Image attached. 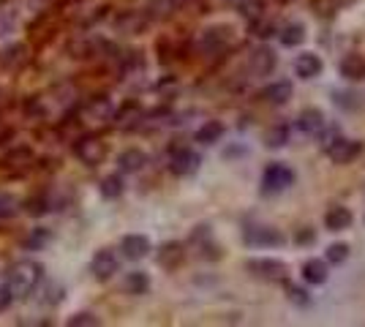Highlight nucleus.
I'll return each mask as SVG.
<instances>
[{"mask_svg": "<svg viewBox=\"0 0 365 327\" xmlns=\"http://www.w3.org/2000/svg\"><path fill=\"white\" fill-rule=\"evenodd\" d=\"M41 281H44V267L38 265L36 259H22V262L11 265V270H9V286H11L14 297H19V300H28L41 286Z\"/></svg>", "mask_w": 365, "mask_h": 327, "instance_id": "obj_1", "label": "nucleus"}, {"mask_svg": "<svg viewBox=\"0 0 365 327\" xmlns=\"http://www.w3.org/2000/svg\"><path fill=\"white\" fill-rule=\"evenodd\" d=\"M245 270L254 276L257 281L264 284H287L292 276V267L284 259H275V256H259V259H248Z\"/></svg>", "mask_w": 365, "mask_h": 327, "instance_id": "obj_2", "label": "nucleus"}, {"mask_svg": "<svg viewBox=\"0 0 365 327\" xmlns=\"http://www.w3.org/2000/svg\"><path fill=\"white\" fill-rule=\"evenodd\" d=\"M294 180H297V175L292 170L289 164H284V161H270L264 172H262V194H284L287 188L294 186Z\"/></svg>", "mask_w": 365, "mask_h": 327, "instance_id": "obj_3", "label": "nucleus"}, {"mask_svg": "<svg viewBox=\"0 0 365 327\" xmlns=\"http://www.w3.org/2000/svg\"><path fill=\"white\" fill-rule=\"evenodd\" d=\"M243 243L251 249H281L287 246V234L267 224H248L243 229Z\"/></svg>", "mask_w": 365, "mask_h": 327, "instance_id": "obj_4", "label": "nucleus"}, {"mask_svg": "<svg viewBox=\"0 0 365 327\" xmlns=\"http://www.w3.org/2000/svg\"><path fill=\"white\" fill-rule=\"evenodd\" d=\"M202 167V156H199L194 147H172V156H169V172L175 177H191L197 175Z\"/></svg>", "mask_w": 365, "mask_h": 327, "instance_id": "obj_5", "label": "nucleus"}, {"mask_svg": "<svg viewBox=\"0 0 365 327\" xmlns=\"http://www.w3.org/2000/svg\"><path fill=\"white\" fill-rule=\"evenodd\" d=\"M232 41H235V31L229 25H210V28H205L202 36H199V49L207 52V55H218Z\"/></svg>", "mask_w": 365, "mask_h": 327, "instance_id": "obj_6", "label": "nucleus"}, {"mask_svg": "<svg viewBox=\"0 0 365 327\" xmlns=\"http://www.w3.org/2000/svg\"><path fill=\"white\" fill-rule=\"evenodd\" d=\"M79 118L91 125L109 123V120L115 118V107H112V101H109L107 95H93V98H88V101L82 104Z\"/></svg>", "mask_w": 365, "mask_h": 327, "instance_id": "obj_7", "label": "nucleus"}, {"mask_svg": "<svg viewBox=\"0 0 365 327\" xmlns=\"http://www.w3.org/2000/svg\"><path fill=\"white\" fill-rule=\"evenodd\" d=\"M365 150V142L360 140H346V137H338V140L324 150L327 156H330V161L333 164H338V167H346V164H351L354 158H360Z\"/></svg>", "mask_w": 365, "mask_h": 327, "instance_id": "obj_8", "label": "nucleus"}, {"mask_svg": "<svg viewBox=\"0 0 365 327\" xmlns=\"http://www.w3.org/2000/svg\"><path fill=\"white\" fill-rule=\"evenodd\" d=\"M74 156L85 164V167H98L107 158V145L98 137H82L74 145Z\"/></svg>", "mask_w": 365, "mask_h": 327, "instance_id": "obj_9", "label": "nucleus"}, {"mask_svg": "<svg viewBox=\"0 0 365 327\" xmlns=\"http://www.w3.org/2000/svg\"><path fill=\"white\" fill-rule=\"evenodd\" d=\"M120 270V259L112 249H98L91 259V273L96 281H109Z\"/></svg>", "mask_w": 365, "mask_h": 327, "instance_id": "obj_10", "label": "nucleus"}, {"mask_svg": "<svg viewBox=\"0 0 365 327\" xmlns=\"http://www.w3.org/2000/svg\"><path fill=\"white\" fill-rule=\"evenodd\" d=\"M275 66H278V55H275V49L267 47V44H259V47L248 55V68H251V74H257V77H270L275 71Z\"/></svg>", "mask_w": 365, "mask_h": 327, "instance_id": "obj_11", "label": "nucleus"}, {"mask_svg": "<svg viewBox=\"0 0 365 327\" xmlns=\"http://www.w3.org/2000/svg\"><path fill=\"white\" fill-rule=\"evenodd\" d=\"M191 243L199 249V256H205V259H221V246L215 243L210 224H199L197 229L191 232Z\"/></svg>", "mask_w": 365, "mask_h": 327, "instance_id": "obj_12", "label": "nucleus"}, {"mask_svg": "<svg viewBox=\"0 0 365 327\" xmlns=\"http://www.w3.org/2000/svg\"><path fill=\"white\" fill-rule=\"evenodd\" d=\"M120 251L125 259L139 262V259H145V256L153 251L150 237H148V234H125V237L120 240Z\"/></svg>", "mask_w": 365, "mask_h": 327, "instance_id": "obj_13", "label": "nucleus"}, {"mask_svg": "<svg viewBox=\"0 0 365 327\" xmlns=\"http://www.w3.org/2000/svg\"><path fill=\"white\" fill-rule=\"evenodd\" d=\"M322 71H324V61H322L317 52H300L294 58V74L300 79H305V82L322 77Z\"/></svg>", "mask_w": 365, "mask_h": 327, "instance_id": "obj_14", "label": "nucleus"}, {"mask_svg": "<svg viewBox=\"0 0 365 327\" xmlns=\"http://www.w3.org/2000/svg\"><path fill=\"white\" fill-rule=\"evenodd\" d=\"M182 259H185V246L178 243V240H169V243H164L161 249L155 251V262L164 270H178L182 265Z\"/></svg>", "mask_w": 365, "mask_h": 327, "instance_id": "obj_15", "label": "nucleus"}, {"mask_svg": "<svg viewBox=\"0 0 365 327\" xmlns=\"http://www.w3.org/2000/svg\"><path fill=\"white\" fill-rule=\"evenodd\" d=\"M292 95H294V85H292L289 79H275V82H270L262 90V98L267 104H273V107H287L292 101Z\"/></svg>", "mask_w": 365, "mask_h": 327, "instance_id": "obj_16", "label": "nucleus"}, {"mask_svg": "<svg viewBox=\"0 0 365 327\" xmlns=\"http://www.w3.org/2000/svg\"><path fill=\"white\" fill-rule=\"evenodd\" d=\"M338 74L346 82H363L365 79V55L360 52H346L338 63Z\"/></svg>", "mask_w": 365, "mask_h": 327, "instance_id": "obj_17", "label": "nucleus"}, {"mask_svg": "<svg viewBox=\"0 0 365 327\" xmlns=\"http://www.w3.org/2000/svg\"><path fill=\"white\" fill-rule=\"evenodd\" d=\"M324 125H327V120H324V112L319 107H305L297 115V128L303 131L305 137H319V131Z\"/></svg>", "mask_w": 365, "mask_h": 327, "instance_id": "obj_18", "label": "nucleus"}, {"mask_svg": "<svg viewBox=\"0 0 365 327\" xmlns=\"http://www.w3.org/2000/svg\"><path fill=\"white\" fill-rule=\"evenodd\" d=\"M351 224H354V216H351L349 207H344V204H333L324 213V229H330V232H344V229H349Z\"/></svg>", "mask_w": 365, "mask_h": 327, "instance_id": "obj_19", "label": "nucleus"}, {"mask_svg": "<svg viewBox=\"0 0 365 327\" xmlns=\"http://www.w3.org/2000/svg\"><path fill=\"white\" fill-rule=\"evenodd\" d=\"M31 164H33V150H31V147H14L11 153H6V156H3V161H0V170L19 175V172L28 170Z\"/></svg>", "mask_w": 365, "mask_h": 327, "instance_id": "obj_20", "label": "nucleus"}, {"mask_svg": "<svg viewBox=\"0 0 365 327\" xmlns=\"http://www.w3.org/2000/svg\"><path fill=\"white\" fill-rule=\"evenodd\" d=\"M148 167V153L139 150V147H128L118 156V170L125 172V175H137Z\"/></svg>", "mask_w": 365, "mask_h": 327, "instance_id": "obj_21", "label": "nucleus"}, {"mask_svg": "<svg viewBox=\"0 0 365 327\" xmlns=\"http://www.w3.org/2000/svg\"><path fill=\"white\" fill-rule=\"evenodd\" d=\"M300 273H303V281L308 286H322L330 279V267H327L324 259H305Z\"/></svg>", "mask_w": 365, "mask_h": 327, "instance_id": "obj_22", "label": "nucleus"}, {"mask_svg": "<svg viewBox=\"0 0 365 327\" xmlns=\"http://www.w3.org/2000/svg\"><path fill=\"white\" fill-rule=\"evenodd\" d=\"M275 36H278V41H281L287 49H294V47H300V44H303L308 33H305L303 22H297V19H294V22H287L284 28H278Z\"/></svg>", "mask_w": 365, "mask_h": 327, "instance_id": "obj_23", "label": "nucleus"}, {"mask_svg": "<svg viewBox=\"0 0 365 327\" xmlns=\"http://www.w3.org/2000/svg\"><path fill=\"white\" fill-rule=\"evenodd\" d=\"M224 134H227V125L221 123V120H205V123L197 128L194 140H197L199 145H215V142L224 140Z\"/></svg>", "mask_w": 365, "mask_h": 327, "instance_id": "obj_24", "label": "nucleus"}, {"mask_svg": "<svg viewBox=\"0 0 365 327\" xmlns=\"http://www.w3.org/2000/svg\"><path fill=\"white\" fill-rule=\"evenodd\" d=\"M123 289L128 292V295H148V289H150V276L148 273H142V270H131L125 281H123Z\"/></svg>", "mask_w": 365, "mask_h": 327, "instance_id": "obj_25", "label": "nucleus"}, {"mask_svg": "<svg viewBox=\"0 0 365 327\" xmlns=\"http://www.w3.org/2000/svg\"><path fill=\"white\" fill-rule=\"evenodd\" d=\"M175 9H178V0H148L145 6L148 19H167L175 14Z\"/></svg>", "mask_w": 365, "mask_h": 327, "instance_id": "obj_26", "label": "nucleus"}, {"mask_svg": "<svg viewBox=\"0 0 365 327\" xmlns=\"http://www.w3.org/2000/svg\"><path fill=\"white\" fill-rule=\"evenodd\" d=\"M363 95L351 93V90H333V104L338 109H344V112H357V109H363V101H360Z\"/></svg>", "mask_w": 365, "mask_h": 327, "instance_id": "obj_27", "label": "nucleus"}, {"mask_svg": "<svg viewBox=\"0 0 365 327\" xmlns=\"http://www.w3.org/2000/svg\"><path fill=\"white\" fill-rule=\"evenodd\" d=\"M287 142H289V125L287 123L273 125V128L267 131V137H264V145H267L270 150H281V147H287Z\"/></svg>", "mask_w": 365, "mask_h": 327, "instance_id": "obj_28", "label": "nucleus"}, {"mask_svg": "<svg viewBox=\"0 0 365 327\" xmlns=\"http://www.w3.org/2000/svg\"><path fill=\"white\" fill-rule=\"evenodd\" d=\"M251 33L257 36V38H270V36H275L278 33V28H275V22L270 19V16H257V19H251Z\"/></svg>", "mask_w": 365, "mask_h": 327, "instance_id": "obj_29", "label": "nucleus"}, {"mask_svg": "<svg viewBox=\"0 0 365 327\" xmlns=\"http://www.w3.org/2000/svg\"><path fill=\"white\" fill-rule=\"evenodd\" d=\"M123 177L120 175H107L104 180H101V197L104 199H118L123 194Z\"/></svg>", "mask_w": 365, "mask_h": 327, "instance_id": "obj_30", "label": "nucleus"}, {"mask_svg": "<svg viewBox=\"0 0 365 327\" xmlns=\"http://www.w3.org/2000/svg\"><path fill=\"white\" fill-rule=\"evenodd\" d=\"M19 213V199L9 191H0V221H9Z\"/></svg>", "mask_w": 365, "mask_h": 327, "instance_id": "obj_31", "label": "nucleus"}, {"mask_svg": "<svg viewBox=\"0 0 365 327\" xmlns=\"http://www.w3.org/2000/svg\"><path fill=\"white\" fill-rule=\"evenodd\" d=\"M346 259H349V246L346 243H333L324 251V262L327 265H344Z\"/></svg>", "mask_w": 365, "mask_h": 327, "instance_id": "obj_32", "label": "nucleus"}, {"mask_svg": "<svg viewBox=\"0 0 365 327\" xmlns=\"http://www.w3.org/2000/svg\"><path fill=\"white\" fill-rule=\"evenodd\" d=\"M287 300H289L292 306H297V308H308L314 303V297L308 295L303 286H294V284H287Z\"/></svg>", "mask_w": 365, "mask_h": 327, "instance_id": "obj_33", "label": "nucleus"}, {"mask_svg": "<svg viewBox=\"0 0 365 327\" xmlns=\"http://www.w3.org/2000/svg\"><path fill=\"white\" fill-rule=\"evenodd\" d=\"M49 240H52V232H49V229H44V227H38V229H33V232L28 234V240H25V249L38 251V249H44Z\"/></svg>", "mask_w": 365, "mask_h": 327, "instance_id": "obj_34", "label": "nucleus"}, {"mask_svg": "<svg viewBox=\"0 0 365 327\" xmlns=\"http://www.w3.org/2000/svg\"><path fill=\"white\" fill-rule=\"evenodd\" d=\"M49 207H52V202H49V197H46L44 191H38L33 199H28V213L31 216H44Z\"/></svg>", "mask_w": 365, "mask_h": 327, "instance_id": "obj_35", "label": "nucleus"}, {"mask_svg": "<svg viewBox=\"0 0 365 327\" xmlns=\"http://www.w3.org/2000/svg\"><path fill=\"white\" fill-rule=\"evenodd\" d=\"M68 325L71 327H96V325H101V319L91 311H79V313H74V316H68Z\"/></svg>", "mask_w": 365, "mask_h": 327, "instance_id": "obj_36", "label": "nucleus"}, {"mask_svg": "<svg viewBox=\"0 0 365 327\" xmlns=\"http://www.w3.org/2000/svg\"><path fill=\"white\" fill-rule=\"evenodd\" d=\"M294 243L297 246H314L317 243V232L311 227H303V229H297V234H294Z\"/></svg>", "mask_w": 365, "mask_h": 327, "instance_id": "obj_37", "label": "nucleus"}, {"mask_svg": "<svg viewBox=\"0 0 365 327\" xmlns=\"http://www.w3.org/2000/svg\"><path fill=\"white\" fill-rule=\"evenodd\" d=\"M14 303V292H11V286L9 284H3L0 286V313L3 311H9V306Z\"/></svg>", "mask_w": 365, "mask_h": 327, "instance_id": "obj_38", "label": "nucleus"}, {"mask_svg": "<svg viewBox=\"0 0 365 327\" xmlns=\"http://www.w3.org/2000/svg\"><path fill=\"white\" fill-rule=\"evenodd\" d=\"M227 3H232V6H237V9H240V6H243V3H248V0H227Z\"/></svg>", "mask_w": 365, "mask_h": 327, "instance_id": "obj_39", "label": "nucleus"}, {"mask_svg": "<svg viewBox=\"0 0 365 327\" xmlns=\"http://www.w3.org/2000/svg\"><path fill=\"white\" fill-rule=\"evenodd\" d=\"M275 3H289V0H275Z\"/></svg>", "mask_w": 365, "mask_h": 327, "instance_id": "obj_40", "label": "nucleus"}]
</instances>
